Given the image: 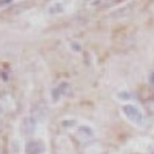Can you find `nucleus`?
I'll list each match as a JSON object with an SVG mask.
<instances>
[{"label":"nucleus","mask_w":154,"mask_h":154,"mask_svg":"<svg viewBox=\"0 0 154 154\" xmlns=\"http://www.w3.org/2000/svg\"><path fill=\"white\" fill-rule=\"evenodd\" d=\"M120 112H122L123 117L130 123H133L134 126H139V128L143 126L145 114H143V109L139 105H136V103H123L122 108H120Z\"/></svg>","instance_id":"obj_1"},{"label":"nucleus","mask_w":154,"mask_h":154,"mask_svg":"<svg viewBox=\"0 0 154 154\" xmlns=\"http://www.w3.org/2000/svg\"><path fill=\"white\" fill-rule=\"evenodd\" d=\"M74 136L77 137V140L88 143V142H93V140L96 139L97 133H96L93 125H89V123H79L77 128L74 130Z\"/></svg>","instance_id":"obj_2"},{"label":"nucleus","mask_w":154,"mask_h":154,"mask_svg":"<svg viewBox=\"0 0 154 154\" xmlns=\"http://www.w3.org/2000/svg\"><path fill=\"white\" fill-rule=\"evenodd\" d=\"M46 142L43 139H37V137H32V139H28L23 145V152L25 154H46Z\"/></svg>","instance_id":"obj_3"},{"label":"nucleus","mask_w":154,"mask_h":154,"mask_svg":"<svg viewBox=\"0 0 154 154\" xmlns=\"http://www.w3.org/2000/svg\"><path fill=\"white\" fill-rule=\"evenodd\" d=\"M69 89H71V83H69L68 80H62V82H59V83L49 91V100H51V103L57 105L59 102L68 94Z\"/></svg>","instance_id":"obj_4"},{"label":"nucleus","mask_w":154,"mask_h":154,"mask_svg":"<svg viewBox=\"0 0 154 154\" xmlns=\"http://www.w3.org/2000/svg\"><path fill=\"white\" fill-rule=\"evenodd\" d=\"M19 130H20V134L25 136V137H31L35 130H37V120L32 117V116H26V117H23L20 120V126H19Z\"/></svg>","instance_id":"obj_5"},{"label":"nucleus","mask_w":154,"mask_h":154,"mask_svg":"<svg viewBox=\"0 0 154 154\" xmlns=\"http://www.w3.org/2000/svg\"><path fill=\"white\" fill-rule=\"evenodd\" d=\"M114 97L117 99L119 102H125V103H130V102L133 100V97H134V94L131 93V91H128V89H119L117 93L114 94Z\"/></svg>","instance_id":"obj_6"},{"label":"nucleus","mask_w":154,"mask_h":154,"mask_svg":"<svg viewBox=\"0 0 154 154\" xmlns=\"http://www.w3.org/2000/svg\"><path fill=\"white\" fill-rule=\"evenodd\" d=\"M134 3H128L125 8H120V9H117L116 12H112V17L114 19H119V17H128L133 12V9H134Z\"/></svg>","instance_id":"obj_7"},{"label":"nucleus","mask_w":154,"mask_h":154,"mask_svg":"<svg viewBox=\"0 0 154 154\" xmlns=\"http://www.w3.org/2000/svg\"><path fill=\"white\" fill-rule=\"evenodd\" d=\"M77 125H79V120L74 119V117H66L60 122V126L63 130H68V131H74L77 128Z\"/></svg>","instance_id":"obj_8"},{"label":"nucleus","mask_w":154,"mask_h":154,"mask_svg":"<svg viewBox=\"0 0 154 154\" xmlns=\"http://www.w3.org/2000/svg\"><path fill=\"white\" fill-rule=\"evenodd\" d=\"M65 11V5L62 2H54L48 6V12L51 16H56V14H62V12Z\"/></svg>","instance_id":"obj_9"},{"label":"nucleus","mask_w":154,"mask_h":154,"mask_svg":"<svg viewBox=\"0 0 154 154\" xmlns=\"http://www.w3.org/2000/svg\"><path fill=\"white\" fill-rule=\"evenodd\" d=\"M119 2H122V0H94L91 5L96 6V8H109V6L119 3Z\"/></svg>","instance_id":"obj_10"},{"label":"nucleus","mask_w":154,"mask_h":154,"mask_svg":"<svg viewBox=\"0 0 154 154\" xmlns=\"http://www.w3.org/2000/svg\"><path fill=\"white\" fill-rule=\"evenodd\" d=\"M103 152V146L99 143H93L85 148V154H102Z\"/></svg>","instance_id":"obj_11"},{"label":"nucleus","mask_w":154,"mask_h":154,"mask_svg":"<svg viewBox=\"0 0 154 154\" xmlns=\"http://www.w3.org/2000/svg\"><path fill=\"white\" fill-rule=\"evenodd\" d=\"M26 8H28V5H16V6H12L6 11V16H17L20 12H23Z\"/></svg>","instance_id":"obj_12"},{"label":"nucleus","mask_w":154,"mask_h":154,"mask_svg":"<svg viewBox=\"0 0 154 154\" xmlns=\"http://www.w3.org/2000/svg\"><path fill=\"white\" fill-rule=\"evenodd\" d=\"M17 142H19L17 137H14V139L11 140V154H19V152H20V149H22V148H19V146H17Z\"/></svg>","instance_id":"obj_13"},{"label":"nucleus","mask_w":154,"mask_h":154,"mask_svg":"<svg viewBox=\"0 0 154 154\" xmlns=\"http://www.w3.org/2000/svg\"><path fill=\"white\" fill-rule=\"evenodd\" d=\"M69 49L74 51V53H80V51H82V45L79 42H71L69 43Z\"/></svg>","instance_id":"obj_14"},{"label":"nucleus","mask_w":154,"mask_h":154,"mask_svg":"<svg viewBox=\"0 0 154 154\" xmlns=\"http://www.w3.org/2000/svg\"><path fill=\"white\" fill-rule=\"evenodd\" d=\"M148 82L151 83V86H154V71H152V72L148 75Z\"/></svg>","instance_id":"obj_15"},{"label":"nucleus","mask_w":154,"mask_h":154,"mask_svg":"<svg viewBox=\"0 0 154 154\" xmlns=\"http://www.w3.org/2000/svg\"><path fill=\"white\" fill-rule=\"evenodd\" d=\"M12 0H0V6H5V5H9Z\"/></svg>","instance_id":"obj_16"},{"label":"nucleus","mask_w":154,"mask_h":154,"mask_svg":"<svg viewBox=\"0 0 154 154\" xmlns=\"http://www.w3.org/2000/svg\"><path fill=\"white\" fill-rule=\"evenodd\" d=\"M3 112H5V106H3V103L0 102V117L3 116Z\"/></svg>","instance_id":"obj_17"},{"label":"nucleus","mask_w":154,"mask_h":154,"mask_svg":"<svg viewBox=\"0 0 154 154\" xmlns=\"http://www.w3.org/2000/svg\"><path fill=\"white\" fill-rule=\"evenodd\" d=\"M149 154H154V149H151V151H149Z\"/></svg>","instance_id":"obj_18"}]
</instances>
